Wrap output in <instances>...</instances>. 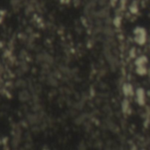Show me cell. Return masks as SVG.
Masks as SVG:
<instances>
[{"mask_svg": "<svg viewBox=\"0 0 150 150\" xmlns=\"http://www.w3.org/2000/svg\"><path fill=\"white\" fill-rule=\"evenodd\" d=\"M121 23H122V21H121V18L120 17H116L113 20V24L116 27H119L121 25Z\"/></svg>", "mask_w": 150, "mask_h": 150, "instance_id": "cell-7", "label": "cell"}, {"mask_svg": "<svg viewBox=\"0 0 150 150\" xmlns=\"http://www.w3.org/2000/svg\"><path fill=\"white\" fill-rule=\"evenodd\" d=\"M134 34H135V37H134V40L137 42L139 45H143L147 40V33L146 30L142 28V27H137L134 29L133 31Z\"/></svg>", "mask_w": 150, "mask_h": 150, "instance_id": "cell-1", "label": "cell"}, {"mask_svg": "<svg viewBox=\"0 0 150 150\" xmlns=\"http://www.w3.org/2000/svg\"><path fill=\"white\" fill-rule=\"evenodd\" d=\"M127 90H128V96H133L134 91H133V88L132 84L127 83Z\"/></svg>", "mask_w": 150, "mask_h": 150, "instance_id": "cell-8", "label": "cell"}, {"mask_svg": "<svg viewBox=\"0 0 150 150\" xmlns=\"http://www.w3.org/2000/svg\"><path fill=\"white\" fill-rule=\"evenodd\" d=\"M129 10L133 14H136V13L138 12V11H139V9H138V5L135 4V3H133V4L130 5Z\"/></svg>", "mask_w": 150, "mask_h": 150, "instance_id": "cell-6", "label": "cell"}, {"mask_svg": "<svg viewBox=\"0 0 150 150\" xmlns=\"http://www.w3.org/2000/svg\"><path fill=\"white\" fill-rule=\"evenodd\" d=\"M121 108H122V111H123V112L125 113L129 112V101L127 99H124L122 101V105H121Z\"/></svg>", "mask_w": 150, "mask_h": 150, "instance_id": "cell-5", "label": "cell"}, {"mask_svg": "<svg viewBox=\"0 0 150 150\" xmlns=\"http://www.w3.org/2000/svg\"><path fill=\"white\" fill-rule=\"evenodd\" d=\"M136 101L140 105H144L145 104V91L142 88H139L136 90Z\"/></svg>", "mask_w": 150, "mask_h": 150, "instance_id": "cell-2", "label": "cell"}, {"mask_svg": "<svg viewBox=\"0 0 150 150\" xmlns=\"http://www.w3.org/2000/svg\"><path fill=\"white\" fill-rule=\"evenodd\" d=\"M130 54H132V55H131L132 57H133V56H134V55H135V52H134V48H133V49H132V51H131V52H130Z\"/></svg>", "mask_w": 150, "mask_h": 150, "instance_id": "cell-9", "label": "cell"}, {"mask_svg": "<svg viewBox=\"0 0 150 150\" xmlns=\"http://www.w3.org/2000/svg\"><path fill=\"white\" fill-rule=\"evenodd\" d=\"M136 73L140 75H145L148 73V70H147V68L145 67V65H141V66H137V69H136Z\"/></svg>", "mask_w": 150, "mask_h": 150, "instance_id": "cell-4", "label": "cell"}, {"mask_svg": "<svg viewBox=\"0 0 150 150\" xmlns=\"http://www.w3.org/2000/svg\"><path fill=\"white\" fill-rule=\"evenodd\" d=\"M148 62V58L145 55H140V56L137 57L135 60V65L136 66H141V65H145Z\"/></svg>", "mask_w": 150, "mask_h": 150, "instance_id": "cell-3", "label": "cell"}]
</instances>
